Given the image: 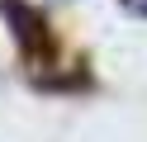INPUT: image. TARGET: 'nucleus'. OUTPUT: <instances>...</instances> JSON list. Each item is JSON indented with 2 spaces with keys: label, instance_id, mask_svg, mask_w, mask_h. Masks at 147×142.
Here are the masks:
<instances>
[{
  "label": "nucleus",
  "instance_id": "1",
  "mask_svg": "<svg viewBox=\"0 0 147 142\" xmlns=\"http://www.w3.org/2000/svg\"><path fill=\"white\" fill-rule=\"evenodd\" d=\"M10 19H14V38H19L24 57L38 62V47H48V24H43V14L29 9V5H10Z\"/></svg>",
  "mask_w": 147,
  "mask_h": 142
},
{
  "label": "nucleus",
  "instance_id": "2",
  "mask_svg": "<svg viewBox=\"0 0 147 142\" xmlns=\"http://www.w3.org/2000/svg\"><path fill=\"white\" fill-rule=\"evenodd\" d=\"M128 9H138V14H147V0H123Z\"/></svg>",
  "mask_w": 147,
  "mask_h": 142
}]
</instances>
